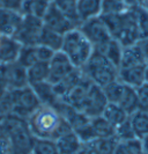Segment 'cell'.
Segmentation results:
<instances>
[{
  "label": "cell",
  "instance_id": "obj_42",
  "mask_svg": "<svg viewBox=\"0 0 148 154\" xmlns=\"http://www.w3.org/2000/svg\"><path fill=\"white\" fill-rule=\"evenodd\" d=\"M78 154H98L96 146H95V141L93 140H89V141H85L82 143L81 148L79 151Z\"/></svg>",
  "mask_w": 148,
  "mask_h": 154
},
{
  "label": "cell",
  "instance_id": "obj_14",
  "mask_svg": "<svg viewBox=\"0 0 148 154\" xmlns=\"http://www.w3.org/2000/svg\"><path fill=\"white\" fill-rule=\"evenodd\" d=\"M22 13L0 7V36H14L22 20Z\"/></svg>",
  "mask_w": 148,
  "mask_h": 154
},
{
  "label": "cell",
  "instance_id": "obj_18",
  "mask_svg": "<svg viewBox=\"0 0 148 154\" xmlns=\"http://www.w3.org/2000/svg\"><path fill=\"white\" fill-rule=\"evenodd\" d=\"M78 15L80 22H85L101 15L102 0H77Z\"/></svg>",
  "mask_w": 148,
  "mask_h": 154
},
{
  "label": "cell",
  "instance_id": "obj_8",
  "mask_svg": "<svg viewBox=\"0 0 148 154\" xmlns=\"http://www.w3.org/2000/svg\"><path fill=\"white\" fill-rule=\"evenodd\" d=\"M44 24L42 19L29 14H23L22 20L19 24V28L13 37L17 39L22 44V46L37 45Z\"/></svg>",
  "mask_w": 148,
  "mask_h": 154
},
{
  "label": "cell",
  "instance_id": "obj_21",
  "mask_svg": "<svg viewBox=\"0 0 148 154\" xmlns=\"http://www.w3.org/2000/svg\"><path fill=\"white\" fill-rule=\"evenodd\" d=\"M82 77H83L82 69H75L72 73H70L67 77H65L62 80H60L59 82L55 84V85H53V88H55V92H56V94H57V96H58L59 99H62V97L81 80Z\"/></svg>",
  "mask_w": 148,
  "mask_h": 154
},
{
  "label": "cell",
  "instance_id": "obj_40",
  "mask_svg": "<svg viewBox=\"0 0 148 154\" xmlns=\"http://www.w3.org/2000/svg\"><path fill=\"white\" fill-rule=\"evenodd\" d=\"M0 154H14L12 143L8 136L0 128Z\"/></svg>",
  "mask_w": 148,
  "mask_h": 154
},
{
  "label": "cell",
  "instance_id": "obj_30",
  "mask_svg": "<svg viewBox=\"0 0 148 154\" xmlns=\"http://www.w3.org/2000/svg\"><path fill=\"white\" fill-rule=\"evenodd\" d=\"M123 49H124V46L122 45L118 41L112 38L109 43L104 46L101 51H98V52H101V54H104L116 67L119 69V64H120L122 56H123Z\"/></svg>",
  "mask_w": 148,
  "mask_h": 154
},
{
  "label": "cell",
  "instance_id": "obj_22",
  "mask_svg": "<svg viewBox=\"0 0 148 154\" xmlns=\"http://www.w3.org/2000/svg\"><path fill=\"white\" fill-rule=\"evenodd\" d=\"M52 6V0H24L22 14H29L43 19Z\"/></svg>",
  "mask_w": 148,
  "mask_h": 154
},
{
  "label": "cell",
  "instance_id": "obj_10",
  "mask_svg": "<svg viewBox=\"0 0 148 154\" xmlns=\"http://www.w3.org/2000/svg\"><path fill=\"white\" fill-rule=\"evenodd\" d=\"M108 104V100L103 93L101 87L96 85H92L87 93L86 97L83 99L79 110L86 114L88 117L94 118L97 116H102V112Z\"/></svg>",
  "mask_w": 148,
  "mask_h": 154
},
{
  "label": "cell",
  "instance_id": "obj_17",
  "mask_svg": "<svg viewBox=\"0 0 148 154\" xmlns=\"http://www.w3.org/2000/svg\"><path fill=\"white\" fill-rule=\"evenodd\" d=\"M145 64H147V62H146L143 51L139 43H135L130 46H124L119 69H127V67L139 66V65H145Z\"/></svg>",
  "mask_w": 148,
  "mask_h": 154
},
{
  "label": "cell",
  "instance_id": "obj_46",
  "mask_svg": "<svg viewBox=\"0 0 148 154\" xmlns=\"http://www.w3.org/2000/svg\"><path fill=\"white\" fill-rule=\"evenodd\" d=\"M7 92H8V89L6 88V86H5L2 82H1V81H0V100H1V99L5 96V94H6Z\"/></svg>",
  "mask_w": 148,
  "mask_h": 154
},
{
  "label": "cell",
  "instance_id": "obj_25",
  "mask_svg": "<svg viewBox=\"0 0 148 154\" xmlns=\"http://www.w3.org/2000/svg\"><path fill=\"white\" fill-rule=\"evenodd\" d=\"M62 39H64V35L58 34L56 31L49 29L47 27H43V30L41 32L39 36V45L47 46L49 49H51L52 51H60L62 45Z\"/></svg>",
  "mask_w": 148,
  "mask_h": 154
},
{
  "label": "cell",
  "instance_id": "obj_34",
  "mask_svg": "<svg viewBox=\"0 0 148 154\" xmlns=\"http://www.w3.org/2000/svg\"><path fill=\"white\" fill-rule=\"evenodd\" d=\"M17 62L26 69L30 67L31 65H34L36 63H38L39 60L38 54H37V45L22 46Z\"/></svg>",
  "mask_w": 148,
  "mask_h": 154
},
{
  "label": "cell",
  "instance_id": "obj_1",
  "mask_svg": "<svg viewBox=\"0 0 148 154\" xmlns=\"http://www.w3.org/2000/svg\"><path fill=\"white\" fill-rule=\"evenodd\" d=\"M27 122L35 138L56 140L72 130L70 124L59 115V112L53 107L47 104H41L28 117Z\"/></svg>",
  "mask_w": 148,
  "mask_h": 154
},
{
  "label": "cell",
  "instance_id": "obj_37",
  "mask_svg": "<svg viewBox=\"0 0 148 154\" xmlns=\"http://www.w3.org/2000/svg\"><path fill=\"white\" fill-rule=\"evenodd\" d=\"M95 146L98 154H113L118 140L116 137L109 138H95Z\"/></svg>",
  "mask_w": 148,
  "mask_h": 154
},
{
  "label": "cell",
  "instance_id": "obj_50",
  "mask_svg": "<svg viewBox=\"0 0 148 154\" xmlns=\"http://www.w3.org/2000/svg\"><path fill=\"white\" fill-rule=\"evenodd\" d=\"M143 1H146V0H141V4H142V2H143ZM140 4V5H141Z\"/></svg>",
  "mask_w": 148,
  "mask_h": 154
},
{
  "label": "cell",
  "instance_id": "obj_9",
  "mask_svg": "<svg viewBox=\"0 0 148 154\" xmlns=\"http://www.w3.org/2000/svg\"><path fill=\"white\" fill-rule=\"evenodd\" d=\"M0 81L6 86L8 91H15L29 86L27 69L19 62L0 65Z\"/></svg>",
  "mask_w": 148,
  "mask_h": 154
},
{
  "label": "cell",
  "instance_id": "obj_43",
  "mask_svg": "<svg viewBox=\"0 0 148 154\" xmlns=\"http://www.w3.org/2000/svg\"><path fill=\"white\" fill-rule=\"evenodd\" d=\"M138 43L140 44L141 49L143 51V54H145V58H146V62L148 63V38L140 39Z\"/></svg>",
  "mask_w": 148,
  "mask_h": 154
},
{
  "label": "cell",
  "instance_id": "obj_29",
  "mask_svg": "<svg viewBox=\"0 0 148 154\" xmlns=\"http://www.w3.org/2000/svg\"><path fill=\"white\" fill-rule=\"evenodd\" d=\"M92 129L95 138L115 137V128L103 116H97L92 118Z\"/></svg>",
  "mask_w": 148,
  "mask_h": 154
},
{
  "label": "cell",
  "instance_id": "obj_27",
  "mask_svg": "<svg viewBox=\"0 0 148 154\" xmlns=\"http://www.w3.org/2000/svg\"><path fill=\"white\" fill-rule=\"evenodd\" d=\"M118 106H120L122 108L126 111V114L130 116L133 112L139 110V106H138V95H137V89L126 86L125 87L124 94L122 96V99L119 101Z\"/></svg>",
  "mask_w": 148,
  "mask_h": 154
},
{
  "label": "cell",
  "instance_id": "obj_44",
  "mask_svg": "<svg viewBox=\"0 0 148 154\" xmlns=\"http://www.w3.org/2000/svg\"><path fill=\"white\" fill-rule=\"evenodd\" d=\"M124 4L127 6V8H135L140 6L141 0H123Z\"/></svg>",
  "mask_w": 148,
  "mask_h": 154
},
{
  "label": "cell",
  "instance_id": "obj_39",
  "mask_svg": "<svg viewBox=\"0 0 148 154\" xmlns=\"http://www.w3.org/2000/svg\"><path fill=\"white\" fill-rule=\"evenodd\" d=\"M138 95V106L139 110L148 112V84H143L137 88Z\"/></svg>",
  "mask_w": 148,
  "mask_h": 154
},
{
  "label": "cell",
  "instance_id": "obj_49",
  "mask_svg": "<svg viewBox=\"0 0 148 154\" xmlns=\"http://www.w3.org/2000/svg\"><path fill=\"white\" fill-rule=\"evenodd\" d=\"M1 4H2V0H0V7H1Z\"/></svg>",
  "mask_w": 148,
  "mask_h": 154
},
{
  "label": "cell",
  "instance_id": "obj_33",
  "mask_svg": "<svg viewBox=\"0 0 148 154\" xmlns=\"http://www.w3.org/2000/svg\"><path fill=\"white\" fill-rule=\"evenodd\" d=\"M31 154H60L57 146L56 140L52 139L36 138L34 146L31 149Z\"/></svg>",
  "mask_w": 148,
  "mask_h": 154
},
{
  "label": "cell",
  "instance_id": "obj_36",
  "mask_svg": "<svg viewBox=\"0 0 148 154\" xmlns=\"http://www.w3.org/2000/svg\"><path fill=\"white\" fill-rule=\"evenodd\" d=\"M127 6L123 0H102V13L101 15H110V14H119L123 13Z\"/></svg>",
  "mask_w": 148,
  "mask_h": 154
},
{
  "label": "cell",
  "instance_id": "obj_16",
  "mask_svg": "<svg viewBox=\"0 0 148 154\" xmlns=\"http://www.w3.org/2000/svg\"><path fill=\"white\" fill-rule=\"evenodd\" d=\"M145 65L118 69V80L124 85L138 88L145 84Z\"/></svg>",
  "mask_w": 148,
  "mask_h": 154
},
{
  "label": "cell",
  "instance_id": "obj_41",
  "mask_svg": "<svg viewBox=\"0 0 148 154\" xmlns=\"http://www.w3.org/2000/svg\"><path fill=\"white\" fill-rule=\"evenodd\" d=\"M24 0H2L1 7L8 8L15 12L22 13V7H23Z\"/></svg>",
  "mask_w": 148,
  "mask_h": 154
},
{
  "label": "cell",
  "instance_id": "obj_23",
  "mask_svg": "<svg viewBox=\"0 0 148 154\" xmlns=\"http://www.w3.org/2000/svg\"><path fill=\"white\" fill-rule=\"evenodd\" d=\"M27 77L29 86L36 85L49 79V63L38 62L27 69Z\"/></svg>",
  "mask_w": 148,
  "mask_h": 154
},
{
  "label": "cell",
  "instance_id": "obj_3",
  "mask_svg": "<svg viewBox=\"0 0 148 154\" xmlns=\"http://www.w3.org/2000/svg\"><path fill=\"white\" fill-rule=\"evenodd\" d=\"M0 128L8 136L14 154H31L36 138L31 133L27 119L11 115L0 122Z\"/></svg>",
  "mask_w": 148,
  "mask_h": 154
},
{
  "label": "cell",
  "instance_id": "obj_6",
  "mask_svg": "<svg viewBox=\"0 0 148 154\" xmlns=\"http://www.w3.org/2000/svg\"><path fill=\"white\" fill-rule=\"evenodd\" d=\"M13 101V115L20 118L28 119V117L41 106L31 86H26L23 88L9 91Z\"/></svg>",
  "mask_w": 148,
  "mask_h": 154
},
{
  "label": "cell",
  "instance_id": "obj_31",
  "mask_svg": "<svg viewBox=\"0 0 148 154\" xmlns=\"http://www.w3.org/2000/svg\"><path fill=\"white\" fill-rule=\"evenodd\" d=\"M113 154H143L141 139L133 138L128 140H118Z\"/></svg>",
  "mask_w": 148,
  "mask_h": 154
},
{
  "label": "cell",
  "instance_id": "obj_15",
  "mask_svg": "<svg viewBox=\"0 0 148 154\" xmlns=\"http://www.w3.org/2000/svg\"><path fill=\"white\" fill-rule=\"evenodd\" d=\"M92 85H93V82L83 74V77L81 78V80L62 97V100L65 101L66 103H68L72 107H74L75 109L79 110L82 101L86 97L87 93L89 91V88L92 87Z\"/></svg>",
  "mask_w": 148,
  "mask_h": 154
},
{
  "label": "cell",
  "instance_id": "obj_11",
  "mask_svg": "<svg viewBox=\"0 0 148 154\" xmlns=\"http://www.w3.org/2000/svg\"><path fill=\"white\" fill-rule=\"evenodd\" d=\"M77 69L71 60L62 51L55 52L53 57L49 62V79L47 81L52 85L59 82Z\"/></svg>",
  "mask_w": 148,
  "mask_h": 154
},
{
  "label": "cell",
  "instance_id": "obj_12",
  "mask_svg": "<svg viewBox=\"0 0 148 154\" xmlns=\"http://www.w3.org/2000/svg\"><path fill=\"white\" fill-rule=\"evenodd\" d=\"M42 21H43L44 27H47V28L56 31L58 34H62V35H65L68 31L73 30L75 28H79L78 26L73 21H71L67 16H65L60 11H58L53 6V4L47 12L44 17L42 19Z\"/></svg>",
  "mask_w": 148,
  "mask_h": 154
},
{
  "label": "cell",
  "instance_id": "obj_28",
  "mask_svg": "<svg viewBox=\"0 0 148 154\" xmlns=\"http://www.w3.org/2000/svg\"><path fill=\"white\" fill-rule=\"evenodd\" d=\"M52 4L58 11H60L65 16H67L71 21L80 27V20L78 15L77 0H52Z\"/></svg>",
  "mask_w": 148,
  "mask_h": 154
},
{
  "label": "cell",
  "instance_id": "obj_19",
  "mask_svg": "<svg viewBox=\"0 0 148 154\" xmlns=\"http://www.w3.org/2000/svg\"><path fill=\"white\" fill-rule=\"evenodd\" d=\"M56 143L60 154H78L82 145L81 139L73 130L66 132L65 134L56 139Z\"/></svg>",
  "mask_w": 148,
  "mask_h": 154
},
{
  "label": "cell",
  "instance_id": "obj_32",
  "mask_svg": "<svg viewBox=\"0 0 148 154\" xmlns=\"http://www.w3.org/2000/svg\"><path fill=\"white\" fill-rule=\"evenodd\" d=\"M125 87H126V85H124L122 81H119L117 79V80L112 81L111 84L107 85L105 87H103L102 89H103V93H104V95H105L109 103L118 104L122 96H123V94H124Z\"/></svg>",
  "mask_w": 148,
  "mask_h": 154
},
{
  "label": "cell",
  "instance_id": "obj_7",
  "mask_svg": "<svg viewBox=\"0 0 148 154\" xmlns=\"http://www.w3.org/2000/svg\"><path fill=\"white\" fill-rule=\"evenodd\" d=\"M79 29L82 31L85 37L90 42L95 51H101L112 39L101 15L82 22Z\"/></svg>",
  "mask_w": 148,
  "mask_h": 154
},
{
  "label": "cell",
  "instance_id": "obj_35",
  "mask_svg": "<svg viewBox=\"0 0 148 154\" xmlns=\"http://www.w3.org/2000/svg\"><path fill=\"white\" fill-rule=\"evenodd\" d=\"M135 17H137V24L139 29L140 39L148 38V12L142 7L138 6L134 8Z\"/></svg>",
  "mask_w": 148,
  "mask_h": 154
},
{
  "label": "cell",
  "instance_id": "obj_47",
  "mask_svg": "<svg viewBox=\"0 0 148 154\" xmlns=\"http://www.w3.org/2000/svg\"><path fill=\"white\" fill-rule=\"evenodd\" d=\"M145 84H148V63L145 66Z\"/></svg>",
  "mask_w": 148,
  "mask_h": 154
},
{
  "label": "cell",
  "instance_id": "obj_38",
  "mask_svg": "<svg viewBox=\"0 0 148 154\" xmlns=\"http://www.w3.org/2000/svg\"><path fill=\"white\" fill-rule=\"evenodd\" d=\"M115 137L117 138V140H128V139L137 138L135 133L133 131L132 124L130 122V117L123 122L122 124H119L118 126H116L115 129Z\"/></svg>",
  "mask_w": 148,
  "mask_h": 154
},
{
  "label": "cell",
  "instance_id": "obj_5",
  "mask_svg": "<svg viewBox=\"0 0 148 154\" xmlns=\"http://www.w3.org/2000/svg\"><path fill=\"white\" fill-rule=\"evenodd\" d=\"M81 69L94 85L101 88L118 79V67H116L104 54L95 50Z\"/></svg>",
  "mask_w": 148,
  "mask_h": 154
},
{
  "label": "cell",
  "instance_id": "obj_45",
  "mask_svg": "<svg viewBox=\"0 0 148 154\" xmlns=\"http://www.w3.org/2000/svg\"><path fill=\"white\" fill-rule=\"evenodd\" d=\"M141 143H142V151H143V154H148V134L141 139Z\"/></svg>",
  "mask_w": 148,
  "mask_h": 154
},
{
  "label": "cell",
  "instance_id": "obj_13",
  "mask_svg": "<svg viewBox=\"0 0 148 154\" xmlns=\"http://www.w3.org/2000/svg\"><path fill=\"white\" fill-rule=\"evenodd\" d=\"M22 44L13 36H0V65L17 62Z\"/></svg>",
  "mask_w": 148,
  "mask_h": 154
},
{
  "label": "cell",
  "instance_id": "obj_4",
  "mask_svg": "<svg viewBox=\"0 0 148 154\" xmlns=\"http://www.w3.org/2000/svg\"><path fill=\"white\" fill-rule=\"evenodd\" d=\"M60 51L77 69H82L93 54L94 48L85 37L82 31L79 28H75L64 35Z\"/></svg>",
  "mask_w": 148,
  "mask_h": 154
},
{
  "label": "cell",
  "instance_id": "obj_20",
  "mask_svg": "<svg viewBox=\"0 0 148 154\" xmlns=\"http://www.w3.org/2000/svg\"><path fill=\"white\" fill-rule=\"evenodd\" d=\"M31 87L36 94L37 99L41 102V104H47V106L53 107L56 103L60 100L56 94L53 85L50 84L49 81H43V82H39L36 85H32Z\"/></svg>",
  "mask_w": 148,
  "mask_h": 154
},
{
  "label": "cell",
  "instance_id": "obj_24",
  "mask_svg": "<svg viewBox=\"0 0 148 154\" xmlns=\"http://www.w3.org/2000/svg\"><path fill=\"white\" fill-rule=\"evenodd\" d=\"M102 116H103L115 129H116V126H118L119 124H122L123 122H125V121L130 117L120 106H118L116 103H109V102H108L107 107L103 110Z\"/></svg>",
  "mask_w": 148,
  "mask_h": 154
},
{
  "label": "cell",
  "instance_id": "obj_48",
  "mask_svg": "<svg viewBox=\"0 0 148 154\" xmlns=\"http://www.w3.org/2000/svg\"><path fill=\"white\" fill-rule=\"evenodd\" d=\"M140 6H142V7L145 8V9H146V11L148 12V0H146V1H143V2L141 4Z\"/></svg>",
  "mask_w": 148,
  "mask_h": 154
},
{
  "label": "cell",
  "instance_id": "obj_26",
  "mask_svg": "<svg viewBox=\"0 0 148 154\" xmlns=\"http://www.w3.org/2000/svg\"><path fill=\"white\" fill-rule=\"evenodd\" d=\"M130 122L137 138L142 139L148 134V112L138 110L130 115Z\"/></svg>",
  "mask_w": 148,
  "mask_h": 154
},
{
  "label": "cell",
  "instance_id": "obj_2",
  "mask_svg": "<svg viewBox=\"0 0 148 154\" xmlns=\"http://www.w3.org/2000/svg\"><path fill=\"white\" fill-rule=\"evenodd\" d=\"M111 37L123 46H130L140 41L134 8H128L119 14L101 15Z\"/></svg>",
  "mask_w": 148,
  "mask_h": 154
}]
</instances>
